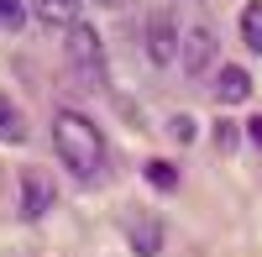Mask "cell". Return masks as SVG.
<instances>
[{
	"instance_id": "6da1fadb",
	"label": "cell",
	"mask_w": 262,
	"mask_h": 257,
	"mask_svg": "<svg viewBox=\"0 0 262 257\" xmlns=\"http://www.w3.org/2000/svg\"><path fill=\"white\" fill-rule=\"evenodd\" d=\"M53 147H58L63 168H69L79 184H95L105 174V137H100V126L84 111H58L53 116Z\"/></svg>"
},
{
	"instance_id": "7a4b0ae2",
	"label": "cell",
	"mask_w": 262,
	"mask_h": 257,
	"mask_svg": "<svg viewBox=\"0 0 262 257\" xmlns=\"http://www.w3.org/2000/svg\"><path fill=\"white\" fill-rule=\"evenodd\" d=\"M69 63H74V74L84 79H105V48H100V32L95 27H84V21H74L69 27Z\"/></svg>"
},
{
	"instance_id": "3957f363",
	"label": "cell",
	"mask_w": 262,
	"mask_h": 257,
	"mask_svg": "<svg viewBox=\"0 0 262 257\" xmlns=\"http://www.w3.org/2000/svg\"><path fill=\"white\" fill-rule=\"evenodd\" d=\"M179 27H173V16L168 11H152L147 16V58H152V69H173L179 63Z\"/></svg>"
},
{
	"instance_id": "277c9868",
	"label": "cell",
	"mask_w": 262,
	"mask_h": 257,
	"mask_svg": "<svg viewBox=\"0 0 262 257\" xmlns=\"http://www.w3.org/2000/svg\"><path fill=\"white\" fill-rule=\"evenodd\" d=\"M58 205V184L48 179V174H21V221H42L48 210Z\"/></svg>"
},
{
	"instance_id": "5b68a950",
	"label": "cell",
	"mask_w": 262,
	"mask_h": 257,
	"mask_svg": "<svg viewBox=\"0 0 262 257\" xmlns=\"http://www.w3.org/2000/svg\"><path fill=\"white\" fill-rule=\"evenodd\" d=\"M215 32L210 27H189L184 32V42H179V63H184V74H205L210 63H215Z\"/></svg>"
},
{
	"instance_id": "8992f818",
	"label": "cell",
	"mask_w": 262,
	"mask_h": 257,
	"mask_svg": "<svg viewBox=\"0 0 262 257\" xmlns=\"http://www.w3.org/2000/svg\"><path fill=\"white\" fill-rule=\"evenodd\" d=\"M215 100H221V105L252 100V74L242 69V63H221V69H215Z\"/></svg>"
},
{
	"instance_id": "52a82bcc",
	"label": "cell",
	"mask_w": 262,
	"mask_h": 257,
	"mask_svg": "<svg viewBox=\"0 0 262 257\" xmlns=\"http://www.w3.org/2000/svg\"><path fill=\"white\" fill-rule=\"evenodd\" d=\"M126 242H131L137 257H158V247H163V221H158V216H137V221L126 226Z\"/></svg>"
},
{
	"instance_id": "ba28073f",
	"label": "cell",
	"mask_w": 262,
	"mask_h": 257,
	"mask_svg": "<svg viewBox=\"0 0 262 257\" xmlns=\"http://www.w3.org/2000/svg\"><path fill=\"white\" fill-rule=\"evenodd\" d=\"M27 132H32V126H27V111H21L11 95H0V142H6V147H21Z\"/></svg>"
},
{
	"instance_id": "9c48e42d",
	"label": "cell",
	"mask_w": 262,
	"mask_h": 257,
	"mask_svg": "<svg viewBox=\"0 0 262 257\" xmlns=\"http://www.w3.org/2000/svg\"><path fill=\"white\" fill-rule=\"evenodd\" d=\"M32 16L42 21V27H74V11H79V0H27Z\"/></svg>"
},
{
	"instance_id": "30bf717a",
	"label": "cell",
	"mask_w": 262,
	"mask_h": 257,
	"mask_svg": "<svg viewBox=\"0 0 262 257\" xmlns=\"http://www.w3.org/2000/svg\"><path fill=\"white\" fill-rule=\"evenodd\" d=\"M142 174H147V184L158 189V195H173V189H179V168H173L168 158H152V163L142 168Z\"/></svg>"
},
{
	"instance_id": "8fae6325",
	"label": "cell",
	"mask_w": 262,
	"mask_h": 257,
	"mask_svg": "<svg viewBox=\"0 0 262 257\" xmlns=\"http://www.w3.org/2000/svg\"><path fill=\"white\" fill-rule=\"evenodd\" d=\"M242 42L252 53H262V0H247L242 6Z\"/></svg>"
},
{
	"instance_id": "7c38bea8",
	"label": "cell",
	"mask_w": 262,
	"mask_h": 257,
	"mask_svg": "<svg viewBox=\"0 0 262 257\" xmlns=\"http://www.w3.org/2000/svg\"><path fill=\"white\" fill-rule=\"evenodd\" d=\"M210 137H215V147H221V153L231 158L236 147H242V126H231V121L221 116V121H215V132H210Z\"/></svg>"
},
{
	"instance_id": "4fadbf2b",
	"label": "cell",
	"mask_w": 262,
	"mask_h": 257,
	"mask_svg": "<svg viewBox=\"0 0 262 257\" xmlns=\"http://www.w3.org/2000/svg\"><path fill=\"white\" fill-rule=\"evenodd\" d=\"M0 27H6V32L27 27V0H0Z\"/></svg>"
},
{
	"instance_id": "5bb4252c",
	"label": "cell",
	"mask_w": 262,
	"mask_h": 257,
	"mask_svg": "<svg viewBox=\"0 0 262 257\" xmlns=\"http://www.w3.org/2000/svg\"><path fill=\"white\" fill-rule=\"evenodd\" d=\"M168 137L173 142H194V116H168Z\"/></svg>"
},
{
	"instance_id": "9a60e30c",
	"label": "cell",
	"mask_w": 262,
	"mask_h": 257,
	"mask_svg": "<svg viewBox=\"0 0 262 257\" xmlns=\"http://www.w3.org/2000/svg\"><path fill=\"white\" fill-rule=\"evenodd\" d=\"M247 137H252V142L262 147V116H252V121H247Z\"/></svg>"
},
{
	"instance_id": "2e32d148",
	"label": "cell",
	"mask_w": 262,
	"mask_h": 257,
	"mask_svg": "<svg viewBox=\"0 0 262 257\" xmlns=\"http://www.w3.org/2000/svg\"><path fill=\"white\" fill-rule=\"evenodd\" d=\"M95 6H121V0H95Z\"/></svg>"
}]
</instances>
